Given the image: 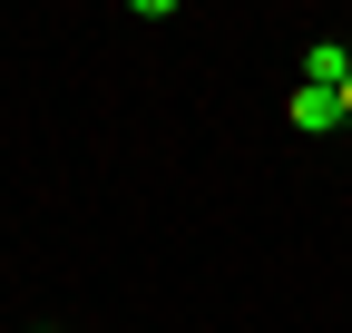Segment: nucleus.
Listing matches in <instances>:
<instances>
[{"mask_svg": "<svg viewBox=\"0 0 352 333\" xmlns=\"http://www.w3.org/2000/svg\"><path fill=\"white\" fill-rule=\"evenodd\" d=\"M284 118H294L303 138H333V128H342V98H333V89H303V78H294V108H284Z\"/></svg>", "mask_w": 352, "mask_h": 333, "instance_id": "f257e3e1", "label": "nucleus"}, {"mask_svg": "<svg viewBox=\"0 0 352 333\" xmlns=\"http://www.w3.org/2000/svg\"><path fill=\"white\" fill-rule=\"evenodd\" d=\"M342 78H352V50L342 39H314V50H303V89H333L342 98Z\"/></svg>", "mask_w": 352, "mask_h": 333, "instance_id": "f03ea898", "label": "nucleus"}, {"mask_svg": "<svg viewBox=\"0 0 352 333\" xmlns=\"http://www.w3.org/2000/svg\"><path fill=\"white\" fill-rule=\"evenodd\" d=\"M342 118H352V78H342Z\"/></svg>", "mask_w": 352, "mask_h": 333, "instance_id": "7ed1b4c3", "label": "nucleus"}]
</instances>
